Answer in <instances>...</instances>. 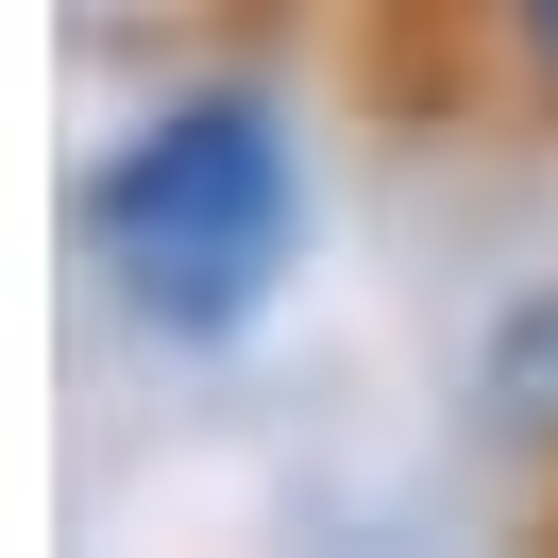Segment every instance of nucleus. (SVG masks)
Segmentation results:
<instances>
[{
	"instance_id": "f257e3e1",
	"label": "nucleus",
	"mask_w": 558,
	"mask_h": 558,
	"mask_svg": "<svg viewBox=\"0 0 558 558\" xmlns=\"http://www.w3.org/2000/svg\"><path fill=\"white\" fill-rule=\"evenodd\" d=\"M288 136L271 102H170L136 119V136L102 153V186H85V254H102V288L153 322V339H220V322L271 305L288 271Z\"/></svg>"
},
{
	"instance_id": "f03ea898",
	"label": "nucleus",
	"mask_w": 558,
	"mask_h": 558,
	"mask_svg": "<svg viewBox=\"0 0 558 558\" xmlns=\"http://www.w3.org/2000/svg\"><path fill=\"white\" fill-rule=\"evenodd\" d=\"M524 17H542V35H558V0H524Z\"/></svg>"
}]
</instances>
